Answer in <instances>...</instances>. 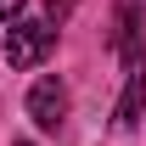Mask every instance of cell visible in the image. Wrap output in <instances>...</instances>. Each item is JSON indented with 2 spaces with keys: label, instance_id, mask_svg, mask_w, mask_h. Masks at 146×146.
<instances>
[{
  "label": "cell",
  "instance_id": "obj_1",
  "mask_svg": "<svg viewBox=\"0 0 146 146\" xmlns=\"http://www.w3.org/2000/svg\"><path fill=\"white\" fill-rule=\"evenodd\" d=\"M56 51V28L51 23H11L6 28V62L11 68H39Z\"/></svg>",
  "mask_w": 146,
  "mask_h": 146
},
{
  "label": "cell",
  "instance_id": "obj_2",
  "mask_svg": "<svg viewBox=\"0 0 146 146\" xmlns=\"http://www.w3.org/2000/svg\"><path fill=\"white\" fill-rule=\"evenodd\" d=\"M28 118H34L45 135H62V129H68V84H62V79H34Z\"/></svg>",
  "mask_w": 146,
  "mask_h": 146
},
{
  "label": "cell",
  "instance_id": "obj_4",
  "mask_svg": "<svg viewBox=\"0 0 146 146\" xmlns=\"http://www.w3.org/2000/svg\"><path fill=\"white\" fill-rule=\"evenodd\" d=\"M73 6H79V0H51V17H45V23H51V28H62V17H68Z\"/></svg>",
  "mask_w": 146,
  "mask_h": 146
},
{
  "label": "cell",
  "instance_id": "obj_3",
  "mask_svg": "<svg viewBox=\"0 0 146 146\" xmlns=\"http://www.w3.org/2000/svg\"><path fill=\"white\" fill-rule=\"evenodd\" d=\"M23 6L28 0H0V23H23Z\"/></svg>",
  "mask_w": 146,
  "mask_h": 146
},
{
  "label": "cell",
  "instance_id": "obj_5",
  "mask_svg": "<svg viewBox=\"0 0 146 146\" xmlns=\"http://www.w3.org/2000/svg\"><path fill=\"white\" fill-rule=\"evenodd\" d=\"M17 146H34V141H17Z\"/></svg>",
  "mask_w": 146,
  "mask_h": 146
}]
</instances>
